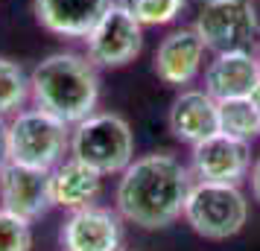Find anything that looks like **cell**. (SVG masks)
Masks as SVG:
<instances>
[{"label": "cell", "mask_w": 260, "mask_h": 251, "mask_svg": "<svg viewBox=\"0 0 260 251\" xmlns=\"http://www.w3.org/2000/svg\"><path fill=\"white\" fill-rule=\"evenodd\" d=\"M190 187L193 172L178 158L152 152L135 158L120 172L114 204L129 225L141 231H164L184 213Z\"/></svg>", "instance_id": "obj_1"}, {"label": "cell", "mask_w": 260, "mask_h": 251, "mask_svg": "<svg viewBox=\"0 0 260 251\" xmlns=\"http://www.w3.org/2000/svg\"><path fill=\"white\" fill-rule=\"evenodd\" d=\"M100 67L88 56L50 53L29 73V99L68 126L91 117L100 102Z\"/></svg>", "instance_id": "obj_2"}, {"label": "cell", "mask_w": 260, "mask_h": 251, "mask_svg": "<svg viewBox=\"0 0 260 251\" xmlns=\"http://www.w3.org/2000/svg\"><path fill=\"white\" fill-rule=\"evenodd\" d=\"M71 155L103 175H120L135 161V132L114 111H94L71 129Z\"/></svg>", "instance_id": "obj_3"}, {"label": "cell", "mask_w": 260, "mask_h": 251, "mask_svg": "<svg viewBox=\"0 0 260 251\" xmlns=\"http://www.w3.org/2000/svg\"><path fill=\"white\" fill-rule=\"evenodd\" d=\"M68 123L44 108H21L9 123V161L36 169H56L71 152Z\"/></svg>", "instance_id": "obj_4"}, {"label": "cell", "mask_w": 260, "mask_h": 251, "mask_svg": "<svg viewBox=\"0 0 260 251\" xmlns=\"http://www.w3.org/2000/svg\"><path fill=\"white\" fill-rule=\"evenodd\" d=\"M184 222L193 234L205 239L237 237L248 219V199L240 184H216V181H193L184 202Z\"/></svg>", "instance_id": "obj_5"}, {"label": "cell", "mask_w": 260, "mask_h": 251, "mask_svg": "<svg viewBox=\"0 0 260 251\" xmlns=\"http://www.w3.org/2000/svg\"><path fill=\"white\" fill-rule=\"evenodd\" d=\"M193 29L213 53L254 50L260 44V18L254 0H205Z\"/></svg>", "instance_id": "obj_6"}, {"label": "cell", "mask_w": 260, "mask_h": 251, "mask_svg": "<svg viewBox=\"0 0 260 251\" xmlns=\"http://www.w3.org/2000/svg\"><path fill=\"white\" fill-rule=\"evenodd\" d=\"M82 41H85V56L94 61L96 67L114 70V67H126L129 61L141 56L143 26L138 24V18L123 3H114Z\"/></svg>", "instance_id": "obj_7"}, {"label": "cell", "mask_w": 260, "mask_h": 251, "mask_svg": "<svg viewBox=\"0 0 260 251\" xmlns=\"http://www.w3.org/2000/svg\"><path fill=\"white\" fill-rule=\"evenodd\" d=\"M251 169V144L216 132L190 149V172L196 181L240 184Z\"/></svg>", "instance_id": "obj_8"}, {"label": "cell", "mask_w": 260, "mask_h": 251, "mask_svg": "<svg viewBox=\"0 0 260 251\" xmlns=\"http://www.w3.org/2000/svg\"><path fill=\"white\" fill-rule=\"evenodd\" d=\"M0 204L12 213L24 216L26 222L41 219L50 207H56L50 169H36L6 161L0 167Z\"/></svg>", "instance_id": "obj_9"}, {"label": "cell", "mask_w": 260, "mask_h": 251, "mask_svg": "<svg viewBox=\"0 0 260 251\" xmlns=\"http://www.w3.org/2000/svg\"><path fill=\"white\" fill-rule=\"evenodd\" d=\"M64 251H120L123 248V216L100 204L71 210L59 231Z\"/></svg>", "instance_id": "obj_10"}, {"label": "cell", "mask_w": 260, "mask_h": 251, "mask_svg": "<svg viewBox=\"0 0 260 251\" xmlns=\"http://www.w3.org/2000/svg\"><path fill=\"white\" fill-rule=\"evenodd\" d=\"M205 44H202L199 32L193 26H181L173 29L170 35L161 38V44L155 50V76L164 85L173 88H184L199 76L202 64H205Z\"/></svg>", "instance_id": "obj_11"}, {"label": "cell", "mask_w": 260, "mask_h": 251, "mask_svg": "<svg viewBox=\"0 0 260 251\" xmlns=\"http://www.w3.org/2000/svg\"><path fill=\"white\" fill-rule=\"evenodd\" d=\"M260 85V64L254 50H225L216 53L205 67V91L222 102L237 96H251Z\"/></svg>", "instance_id": "obj_12"}, {"label": "cell", "mask_w": 260, "mask_h": 251, "mask_svg": "<svg viewBox=\"0 0 260 251\" xmlns=\"http://www.w3.org/2000/svg\"><path fill=\"white\" fill-rule=\"evenodd\" d=\"M170 132L181 144L196 146L219 132V102L205 88H184L170 105Z\"/></svg>", "instance_id": "obj_13"}, {"label": "cell", "mask_w": 260, "mask_h": 251, "mask_svg": "<svg viewBox=\"0 0 260 251\" xmlns=\"http://www.w3.org/2000/svg\"><path fill=\"white\" fill-rule=\"evenodd\" d=\"M117 0H32L38 24L59 38H85Z\"/></svg>", "instance_id": "obj_14"}, {"label": "cell", "mask_w": 260, "mask_h": 251, "mask_svg": "<svg viewBox=\"0 0 260 251\" xmlns=\"http://www.w3.org/2000/svg\"><path fill=\"white\" fill-rule=\"evenodd\" d=\"M103 172L94 167L82 164L79 158H64L56 169H50V181H53V202L56 207L64 210H79L96 202V196L103 193Z\"/></svg>", "instance_id": "obj_15"}, {"label": "cell", "mask_w": 260, "mask_h": 251, "mask_svg": "<svg viewBox=\"0 0 260 251\" xmlns=\"http://www.w3.org/2000/svg\"><path fill=\"white\" fill-rule=\"evenodd\" d=\"M219 132L237 140H257L260 137V114L251 96H237V99H222L219 102Z\"/></svg>", "instance_id": "obj_16"}, {"label": "cell", "mask_w": 260, "mask_h": 251, "mask_svg": "<svg viewBox=\"0 0 260 251\" xmlns=\"http://www.w3.org/2000/svg\"><path fill=\"white\" fill-rule=\"evenodd\" d=\"M29 99V73L15 59L0 56V117H15Z\"/></svg>", "instance_id": "obj_17"}, {"label": "cell", "mask_w": 260, "mask_h": 251, "mask_svg": "<svg viewBox=\"0 0 260 251\" xmlns=\"http://www.w3.org/2000/svg\"><path fill=\"white\" fill-rule=\"evenodd\" d=\"M129 9L141 26H167L184 12L187 0H117Z\"/></svg>", "instance_id": "obj_18"}, {"label": "cell", "mask_w": 260, "mask_h": 251, "mask_svg": "<svg viewBox=\"0 0 260 251\" xmlns=\"http://www.w3.org/2000/svg\"><path fill=\"white\" fill-rule=\"evenodd\" d=\"M32 222L12 213L0 204V251H29L32 248Z\"/></svg>", "instance_id": "obj_19"}, {"label": "cell", "mask_w": 260, "mask_h": 251, "mask_svg": "<svg viewBox=\"0 0 260 251\" xmlns=\"http://www.w3.org/2000/svg\"><path fill=\"white\" fill-rule=\"evenodd\" d=\"M9 161V123L0 117V167Z\"/></svg>", "instance_id": "obj_20"}, {"label": "cell", "mask_w": 260, "mask_h": 251, "mask_svg": "<svg viewBox=\"0 0 260 251\" xmlns=\"http://www.w3.org/2000/svg\"><path fill=\"white\" fill-rule=\"evenodd\" d=\"M248 184H251V196H254V202H260V158L251 164V169H248Z\"/></svg>", "instance_id": "obj_21"}, {"label": "cell", "mask_w": 260, "mask_h": 251, "mask_svg": "<svg viewBox=\"0 0 260 251\" xmlns=\"http://www.w3.org/2000/svg\"><path fill=\"white\" fill-rule=\"evenodd\" d=\"M251 102H254V108H257V114H260V85L254 88V94H251Z\"/></svg>", "instance_id": "obj_22"}, {"label": "cell", "mask_w": 260, "mask_h": 251, "mask_svg": "<svg viewBox=\"0 0 260 251\" xmlns=\"http://www.w3.org/2000/svg\"><path fill=\"white\" fill-rule=\"evenodd\" d=\"M254 56H257V64H260V44L254 47Z\"/></svg>", "instance_id": "obj_23"}, {"label": "cell", "mask_w": 260, "mask_h": 251, "mask_svg": "<svg viewBox=\"0 0 260 251\" xmlns=\"http://www.w3.org/2000/svg\"><path fill=\"white\" fill-rule=\"evenodd\" d=\"M120 251H126V248H120Z\"/></svg>", "instance_id": "obj_24"}]
</instances>
